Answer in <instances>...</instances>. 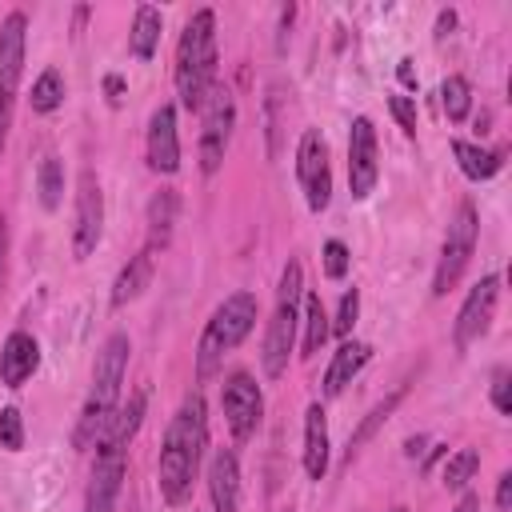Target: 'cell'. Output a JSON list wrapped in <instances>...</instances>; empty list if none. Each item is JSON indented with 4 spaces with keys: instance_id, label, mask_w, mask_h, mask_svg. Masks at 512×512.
Returning <instances> with one entry per match:
<instances>
[{
    "instance_id": "1",
    "label": "cell",
    "mask_w": 512,
    "mask_h": 512,
    "mask_svg": "<svg viewBox=\"0 0 512 512\" xmlns=\"http://www.w3.org/2000/svg\"><path fill=\"white\" fill-rule=\"evenodd\" d=\"M208 452V404L204 396L192 388L180 408L172 412L164 440H160V460H156V484H160V500L168 508H180L192 500V484L200 476Z\"/></svg>"
},
{
    "instance_id": "2",
    "label": "cell",
    "mask_w": 512,
    "mask_h": 512,
    "mask_svg": "<svg viewBox=\"0 0 512 512\" xmlns=\"http://www.w3.org/2000/svg\"><path fill=\"white\" fill-rule=\"evenodd\" d=\"M144 416H148V392L136 388L128 396V404L116 408L104 436L96 440V460H92V476L84 488V512H116V500H120V488L128 476V448H132Z\"/></svg>"
},
{
    "instance_id": "3",
    "label": "cell",
    "mask_w": 512,
    "mask_h": 512,
    "mask_svg": "<svg viewBox=\"0 0 512 512\" xmlns=\"http://www.w3.org/2000/svg\"><path fill=\"white\" fill-rule=\"evenodd\" d=\"M128 356H132V340L128 332H112L100 352H96V368H92V388L80 404L76 428H72V448L88 452L96 448V440L104 436L108 420L116 416L120 400H124V376H128Z\"/></svg>"
},
{
    "instance_id": "4",
    "label": "cell",
    "mask_w": 512,
    "mask_h": 512,
    "mask_svg": "<svg viewBox=\"0 0 512 512\" xmlns=\"http://www.w3.org/2000/svg\"><path fill=\"white\" fill-rule=\"evenodd\" d=\"M176 96L184 112L204 108V100L212 96V88L220 84V52H216V12L212 8H196L176 40Z\"/></svg>"
},
{
    "instance_id": "5",
    "label": "cell",
    "mask_w": 512,
    "mask_h": 512,
    "mask_svg": "<svg viewBox=\"0 0 512 512\" xmlns=\"http://www.w3.org/2000/svg\"><path fill=\"white\" fill-rule=\"evenodd\" d=\"M300 308H304V268L300 260H284L280 280H276V304L272 316L264 320V344H260V368L268 380H280L288 372L296 332H300Z\"/></svg>"
},
{
    "instance_id": "6",
    "label": "cell",
    "mask_w": 512,
    "mask_h": 512,
    "mask_svg": "<svg viewBox=\"0 0 512 512\" xmlns=\"http://www.w3.org/2000/svg\"><path fill=\"white\" fill-rule=\"evenodd\" d=\"M256 320H260V304H256V296L248 288L224 296L212 308V316H208V324L200 332V344H196V380L200 384L212 380L224 368V356L236 352L252 336Z\"/></svg>"
},
{
    "instance_id": "7",
    "label": "cell",
    "mask_w": 512,
    "mask_h": 512,
    "mask_svg": "<svg viewBox=\"0 0 512 512\" xmlns=\"http://www.w3.org/2000/svg\"><path fill=\"white\" fill-rule=\"evenodd\" d=\"M476 240H480V216H476V204L472 200H460L452 220H448V232H444V244H440V260H436V272H432V296H448L472 252H476Z\"/></svg>"
},
{
    "instance_id": "8",
    "label": "cell",
    "mask_w": 512,
    "mask_h": 512,
    "mask_svg": "<svg viewBox=\"0 0 512 512\" xmlns=\"http://www.w3.org/2000/svg\"><path fill=\"white\" fill-rule=\"evenodd\" d=\"M24 48H28V16L12 8L0 20V156L8 148L12 116H16V92L24 76Z\"/></svg>"
},
{
    "instance_id": "9",
    "label": "cell",
    "mask_w": 512,
    "mask_h": 512,
    "mask_svg": "<svg viewBox=\"0 0 512 512\" xmlns=\"http://www.w3.org/2000/svg\"><path fill=\"white\" fill-rule=\"evenodd\" d=\"M232 128H236V96L228 84H216L200 108V172L204 176L220 172L232 144Z\"/></svg>"
},
{
    "instance_id": "10",
    "label": "cell",
    "mask_w": 512,
    "mask_h": 512,
    "mask_svg": "<svg viewBox=\"0 0 512 512\" xmlns=\"http://www.w3.org/2000/svg\"><path fill=\"white\" fill-rule=\"evenodd\" d=\"M220 412H224V424L232 432L236 444H248L264 420V392L256 384V376L248 368H236L224 376L220 384Z\"/></svg>"
},
{
    "instance_id": "11",
    "label": "cell",
    "mask_w": 512,
    "mask_h": 512,
    "mask_svg": "<svg viewBox=\"0 0 512 512\" xmlns=\"http://www.w3.org/2000/svg\"><path fill=\"white\" fill-rule=\"evenodd\" d=\"M296 180L304 192L308 212H324L332 204V164H328V140L320 128H304L296 144Z\"/></svg>"
},
{
    "instance_id": "12",
    "label": "cell",
    "mask_w": 512,
    "mask_h": 512,
    "mask_svg": "<svg viewBox=\"0 0 512 512\" xmlns=\"http://www.w3.org/2000/svg\"><path fill=\"white\" fill-rule=\"evenodd\" d=\"M104 240V188L96 168H80L76 176V212H72V256L88 260Z\"/></svg>"
},
{
    "instance_id": "13",
    "label": "cell",
    "mask_w": 512,
    "mask_h": 512,
    "mask_svg": "<svg viewBox=\"0 0 512 512\" xmlns=\"http://www.w3.org/2000/svg\"><path fill=\"white\" fill-rule=\"evenodd\" d=\"M496 304H500V276L488 272V276H480V280L468 288V296H464V304H460V312H456V324H452V344H456V352H468V344L480 340V336L492 328Z\"/></svg>"
},
{
    "instance_id": "14",
    "label": "cell",
    "mask_w": 512,
    "mask_h": 512,
    "mask_svg": "<svg viewBox=\"0 0 512 512\" xmlns=\"http://www.w3.org/2000/svg\"><path fill=\"white\" fill-rule=\"evenodd\" d=\"M380 180V144H376V124L368 116H352L348 128V188L356 200H368Z\"/></svg>"
},
{
    "instance_id": "15",
    "label": "cell",
    "mask_w": 512,
    "mask_h": 512,
    "mask_svg": "<svg viewBox=\"0 0 512 512\" xmlns=\"http://www.w3.org/2000/svg\"><path fill=\"white\" fill-rule=\"evenodd\" d=\"M144 156L156 176H176L180 168V132H176V104H160L148 116V136H144Z\"/></svg>"
},
{
    "instance_id": "16",
    "label": "cell",
    "mask_w": 512,
    "mask_h": 512,
    "mask_svg": "<svg viewBox=\"0 0 512 512\" xmlns=\"http://www.w3.org/2000/svg\"><path fill=\"white\" fill-rule=\"evenodd\" d=\"M40 368V340L24 328L8 332L4 344H0V384L4 388H24Z\"/></svg>"
},
{
    "instance_id": "17",
    "label": "cell",
    "mask_w": 512,
    "mask_h": 512,
    "mask_svg": "<svg viewBox=\"0 0 512 512\" xmlns=\"http://www.w3.org/2000/svg\"><path fill=\"white\" fill-rule=\"evenodd\" d=\"M208 500L212 512H240V460L232 448H216L208 460Z\"/></svg>"
},
{
    "instance_id": "18",
    "label": "cell",
    "mask_w": 512,
    "mask_h": 512,
    "mask_svg": "<svg viewBox=\"0 0 512 512\" xmlns=\"http://www.w3.org/2000/svg\"><path fill=\"white\" fill-rule=\"evenodd\" d=\"M372 360V344H364V340H344L336 352H332V360H328V368H324V396L332 400V396H340L360 372H364V364Z\"/></svg>"
},
{
    "instance_id": "19",
    "label": "cell",
    "mask_w": 512,
    "mask_h": 512,
    "mask_svg": "<svg viewBox=\"0 0 512 512\" xmlns=\"http://www.w3.org/2000/svg\"><path fill=\"white\" fill-rule=\"evenodd\" d=\"M328 448H332L328 444V412L320 400H312L304 412V472H308V480L328 476V456H332Z\"/></svg>"
},
{
    "instance_id": "20",
    "label": "cell",
    "mask_w": 512,
    "mask_h": 512,
    "mask_svg": "<svg viewBox=\"0 0 512 512\" xmlns=\"http://www.w3.org/2000/svg\"><path fill=\"white\" fill-rule=\"evenodd\" d=\"M152 276H156V256H152L148 248H140V252H136V256H128V264L116 272L108 304H112V308H128L132 300H140V296H144V288L152 284Z\"/></svg>"
},
{
    "instance_id": "21",
    "label": "cell",
    "mask_w": 512,
    "mask_h": 512,
    "mask_svg": "<svg viewBox=\"0 0 512 512\" xmlns=\"http://www.w3.org/2000/svg\"><path fill=\"white\" fill-rule=\"evenodd\" d=\"M176 216H180V192H176V188H160V192L148 200V240H144V248H148L152 256H160V252L172 244Z\"/></svg>"
},
{
    "instance_id": "22",
    "label": "cell",
    "mask_w": 512,
    "mask_h": 512,
    "mask_svg": "<svg viewBox=\"0 0 512 512\" xmlns=\"http://www.w3.org/2000/svg\"><path fill=\"white\" fill-rule=\"evenodd\" d=\"M300 324H304V340H300V356L304 360H312L320 348H324V340L332 336V316H328V308H324V300H320V292L316 288H304V308H300Z\"/></svg>"
},
{
    "instance_id": "23",
    "label": "cell",
    "mask_w": 512,
    "mask_h": 512,
    "mask_svg": "<svg viewBox=\"0 0 512 512\" xmlns=\"http://www.w3.org/2000/svg\"><path fill=\"white\" fill-rule=\"evenodd\" d=\"M452 156L468 180H492L504 168V148H480L472 140H452Z\"/></svg>"
},
{
    "instance_id": "24",
    "label": "cell",
    "mask_w": 512,
    "mask_h": 512,
    "mask_svg": "<svg viewBox=\"0 0 512 512\" xmlns=\"http://www.w3.org/2000/svg\"><path fill=\"white\" fill-rule=\"evenodd\" d=\"M160 32H164V16L152 4H140L132 16V32H128V52L136 60H152L160 48Z\"/></svg>"
},
{
    "instance_id": "25",
    "label": "cell",
    "mask_w": 512,
    "mask_h": 512,
    "mask_svg": "<svg viewBox=\"0 0 512 512\" xmlns=\"http://www.w3.org/2000/svg\"><path fill=\"white\" fill-rule=\"evenodd\" d=\"M404 392H408V388L400 384L396 392H388V396H384L380 404H372V408H368V416H364V420L356 424V432L348 436V460H352V456H356V452H360V448H364V444H368V440H372V436H376V432H380V428H384V424L392 420V412L400 408Z\"/></svg>"
},
{
    "instance_id": "26",
    "label": "cell",
    "mask_w": 512,
    "mask_h": 512,
    "mask_svg": "<svg viewBox=\"0 0 512 512\" xmlns=\"http://www.w3.org/2000/svg\"><path fill=\"white\" fill-rule=\"evenodd\" d=\"M36 192H40V208L44 212H56L60 208V200H64V164H60V156H44L40 160V168H36Z\"/></svg>"
},
{
    "instance_id": "27",
    "label": "cell",
    "mask_w": 512,
    "mask_h": 512,
    "mask_svg": "<svg viewBox=\"0 0 512 512\" xmlns=\"http://www.w3.org/2000/svg\"><path fill=\"white\" fill-rule=\"evenodd\" d=\"M440 108H444V116H448L452 124H464V120H468V112H472V84H468V76L452 72V76L440 84Z\"/></svg>"
},
{
    "instance_id": "28",
    "label": "cell",
    "mask_w": 512,
    "mask_h": 512,
    "mask_svg": "<svg viewBox=\"0 0 512 512\" xmlns=\"http://www.w3.org/2000/svg\"><path fill=\"white\" fill-rule=\"evenodd\" d=\"M28 104H32L36 116H48V112H56V108L64 104V76H60V68H44V72L36 76Z\"/></svg>"
},
{
    "instance_id": "29",
    "label": "cell",
    "mask_w": 512,
    "mask_h": 512,
    "mask_svg": "<svg viewBox=\"0 0 512 512\" xmlns=\"http://www.w3.org/2000/svg\"><path fill=\"white\" fill-rule=\"evenodd\" d=\"M476 472H480V452H476V448H456V452L448 456L444 472H440V484H444L448 492H464Z\"/></svg>"
},
{
    "instance_id": "30",
    "label": "cell",
    "mask_w": 512,
    "mask_h": 512,
    "mask_svg": "<svg viewBox=\"0 0 512 512\" xmlns=\"http://www.w3.org/2000/svg\"><path fill=\"white\" fill-rule=\"evenodd\" d=\"M320 264H324V276L328 280H344L348 276V264H352V252H348V244L344 240H324V248H320Z\"/></svg>"
},
{
    "instance_id": "31",
    "label": "cell",
    "mask_w": 512,
    "mask_h": 512,
    "mask_svg": "<svg viewBox=\"0 0 512 512\" xmlns=\"http://www.w3.org/2000/svg\"><path fill=\"white\" fill-rule=\"evenodd\" d=\"M0 448L4 452H20L24 448V416L20 408H0Z\"/></svg>"
},
{
    "instance_id": "32",
    "label": "cell",
    "mask_w": 512,
    "mask_h": 512,
    "mask_svg": "<svg viewBox=\"0 0 512 512\" xmlns=\"http://www.w3.org/2000/svg\"><path fill=\"white\" fill-rule=\"evenodd\" d=\"M356 316H360V292H356V288H348V292L340 296L336 316H332V332L348 340V336H352V328H356Z\"/></svg>"
},
{
    "instance_id": "33",
    "label": "cell",
    "mask_w": 512,
    "mask_h": 512,
    "mask_svg": "<svg viewBox=\"0 0 512 512\" xmlns=\"http://www.w3.org/2000/svg\"><path fill=\"white\" fill-rule=\"evenodd\" d=\"M488 396H492V408H496L500 416H512V372H508L504 364L492 372V388H488Z\"/></svg>"
},
{
    "instance_id": "34",
    "label": "cell",
    "mask_w": 512,
    "mask_h": 512,
    "mask_svg": "<svg viewBox=\"0 0 512 512\" xmlns=\"http://www.w3.org/2000/svg\"><path fill=\"white\" fill-rule=\"evenodd\" d=\"M388 108L404 136H416V96H388Z\"/></svg>"
},
{
    "instance_id": "35",
    "label": "cell",
    "mask_w": 512,
    "mask_h": 512,
    "mask_svg": "<svg viewBox=\"0 0 512 512\" xmlns=\"http://www.w3.org/2000/svg\"><path fill=\"white\" fill-rule=\"evenodd\" d=\"M124 92H128L124 76H120V72H108V76H104V96H108V104H112V108H120V104H124Z\"/></svg>"
},
{
    "instance_id": "36",
    "label": "cell",
    "mask_w": 512,
    "mask_h": 512,
    "mask_svg": "<svg viewBox=\"0 0 512 512\" xmlns=\"http://www.w3.org/2000/svg\"><path fill=\"white\" fill-rule=\"evenodd\" d=\"M292 20H296V4H284V8H280V24H276V52H284V44H288V28H292Z\"/></svg>"
},
{
    "instance_id": "37",
    "label": "cell",
    "mask_w": 512,
    "mask_h": 512,
    "mask_svg": "<svg viewBox=\"0 0 512 512\" xmlns=\"http://www.w3.org/2000/svg\"><path fill=\"white\" fill-rule=\"evenodd\" d=\"M496 512H512V472H500L496 480Z\"/></svg>"
},
{
    "instance_id": "38",
    "label": "cell",
    "mask_w": 512,
    "mask_h": 512,
    "mask_svg": "<svg viewBox=\"0 0 512 512\" xmlns=\"http://www.w3.org/2000/svg\"><path fill=\"white\" fill-rule=\"evenodd\" d=\"M4 284H8V220L0 212V292H4Z\"/></svg>"
},
{
    "instance_id": "39",
    "label": "cell",
    "mask_w": 512,
    "mask_h": 512,
    "mask_svg": "<svg viewBox=\"0 0 512 512\" xmlns=\"http://www.w3.org/2000/svg\"><path fill=\"white\" fill-rule=\"evenodd\" d=\"M396 80H400L408 92H416V88H420V80H416V68H412V60H408V56L396 64Z\"/></svg>"
},
{
    "instance_id": "40",
    "label": "cell",
    "mask_w": 512,
    "mask_h": 512,
    "mask_svg": "<svg viewBox=\"0 0 512 512\" xmlns=\"http://www.w3.org/2000/svg\"><path fill=\"white\" fill-rule=\"evenodd\" d=\"M452 28H456V12L452 8H440V16H436V40H444V36H452Z\"/></svg>"
},
{
    "instance_id": "41",
    "label": "cell",
    "mask_w": 512,
    "mask_h": 512,
    "mask_svg": "<svg viewBox=\"0 0 512 512\" xmlns=\"http://www.w3.org/2000/svg\"><path fill=\"white\" fill-rule=\"evenodd\" d=\"M424 448H428V436H408V440H404V456H408V460L424 456Z\"/></svg>"
},
{
    "instance_id": "42",
    "label": "cell",
    "mask_w": 512,
    "mask_h": 512,
    "mask_svg": "<svg viewBox=\"0 0 512 512\" xmlns=\"http://www.w3.org/2000/svg\"><path fill=\"white\" fill-rule=\"evenodd\" d=\"M456 512H480V496H476L472 488H464L460 500H456Z\"/></svg>"
},
{
    "instance_id": "43",
    "label": "cell",
    "mask_w": 512,
    "mask_h": 512,
    "mask_svg": "<svg viewBox=\"0 0 512 512\" xmlns=\"http://www.w3.org/2000/svg\"><path fill=\"white\" fill-rule=\"evenodd\" d=\"M444 452H448V444H436V448L428 452V460H424V472H428V468H432V464H436V460H440Z\"/></svg>"
},
{
    "instance_id": "44",
    "label": "cell",
    "mask_w": 512,
    "mask_h": 512,
    "mask_svg": "<svg viewBox=\"0 0 512 512\" xmlns=\"http://www.w3.org/2000/svg\"><path fill=\"white\" fill-rule=\"evenodd\" d=\"M388 512H408V508H404V504H396V508H388Z\"/></svg>"
},
{
    "instance_id": "45",
    "label": "cell",
    "mask_w": 512,
    "mask_h": 512,
    "mask_svg": "<svg viewBox=\"0 0 512 512\" xmlns=\"http://www.w3.org/2000/svg\"><path fill=\"white\" fill-rule=\"evenodd\" d=\"M284 512H292V508H284Z\"/></svg>"
}]
</instances>
